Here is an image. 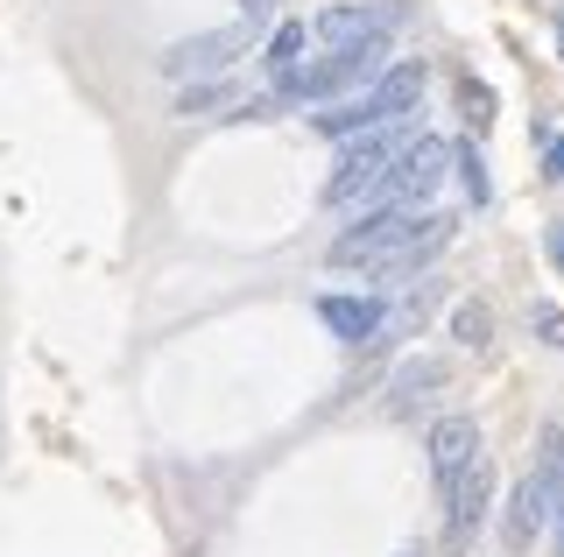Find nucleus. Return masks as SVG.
I'll return each mask as SVG.
<instances>
[{"instance_id": "obj_10", "label": "nucleus", "mask_w": 564, "mask_h": 557, "mask_svg": "<svg viewBox=\"0 0 564 557\" xmlns=\"http://www.w3.org/2000/svg\"><path fill=\"white\" fill-rule=\"evenodd\" d=\"M445 248H452V219H445V212H423V219H416V233L402 240V248L388 254L375 275H381V283H402V275H416L423 261H437Z\"/></svg>"}, {"instance_id": "obj_7", "label": "nucleus", "mask_w": 564, "mask_h": 557, "mask_svg": "<svg viewBox=\"0 0 564 557\" xmlns=\"http://www.w3.org/2000/svg\"><path fill=\"white\" fill-rule=\"evenodd\" d=\"M402 29V0H360V8H352V0H339V8H325L317 14V36L325 43H367V36H395Z\"/></svg>"}, {"instance_id": "obj_18", "label": "nucleus", "mask_w": 564, "mask_h": 557, "mask_svg": "<svg viewBox=\"0 0 564 557\" xmlns=\"http://www.w3.org/2000/svg\"><path fill=\"white\" fill-rule=\"evenodd\" d=\"M458 99H466V120H473V128H487V120H494V92H487V85H458Z\"/></svg>"}, {"instance_id": "obj_16", "label": "nucleus", "mask_w": 564, "mask_h": 557, "mask_svg": "<svg viewBox=\"0 0 564 557\" xmlns=\"http://www.w3.org/2000/svg\"><path fill=\"white\" fill-rule=\"evenodd\" d=\"M458 190H466L473 205H487V163H480V149H458Z\"/></svg>"}, {"instance_id": "obj_22", "label": "nucleus", "mask_w": 564, "mask_h": 557, "mask_svg": "<svg viewBox=\"0 0 564 557\" xmlns=\"http://www.w3.org/2000/svg\"><path fill=\"white\" fill-rule=\"evenodd\" d=\"M240 8H247V14H261V8H269V0H240Z\"/></svg>"}, {"instance_id": "obj_3", "label": "nucleus", "mask_w": 564, "mask_h": 557, "mask_svg": "<svg viewBox=\"0 0 564 557\" xmlns=\"http://www.w3.org/2000/svg\"><path fill=\"white\" fill-rule=\"evenodd\" d=\"M416 134H402V128H375V134H360V142H346V155L332 163V184H325V198L332 205H352V198H375L381 177L395 170V155L410 149Z\"/></svg>"}, {"instance_id": "obj_17", "label": "nucleus", "mask_w": 564, "mask_h": 557, "mask_svg": "<svg viewBox=\"0 0 564 557\" xmlns=\"http://www.w3.org/2000/svg\"><path fill=\"white\" fill-rule=\"evenodd\" d=\"M219 99H226V85H212V78H198V85H184V92H176V113H212V107H219Z\"/></svg>"}, {"instance_id": "obj_20", "label": "nucleus", "mask_w": 564, "mask_h": 557, "mask_svg": "<svg viewBox=\"0 0 564 557\" xmlns=\"http://www.w3.org/2000/svg\"><path fill=\"white\" fill-rule=\"evenodd\" d=\"M543 177L564 184V134H551V142H543Z\"/></svg>"}, {"instance_id": "obj_11", "label": "nucleus", "mask_w": 564, "mask_h": 557, "mask_svg": "<svg viewBox=\"0 0 564 557\" xmlns=\"http://www.w3.org/2000/svg\"><path fill=\"white\" fill-rule=\"evenodd\" d=\"M551 522H557V501H551V487H543V473L516 480V494H508V544H536Z\"/></svg>"}, {"instance_id": "obj_5", "label": "nucleus", "mask_w": 564, "mask_h": 557, "mask_svg": "<svg viewBox=\"0 0 564 557\" xmlns=\"http://www.w3.org/2000/svg\"><path fill=\"white\" fill-rule=\"evenodd\" d=\"M410 233H416V212H410V205H381V212L352 219L346 233L332 240V269H381V261L395 254Z\"/></svg>"}, {"instance_id": "obj_6", "label": "nucleus", "mask_w": 564, "mask_h": 557, "mask_svg": "<svg viewBox=\"0 0 564 557\" xmlns=\"http://www.w3.org/2000/svg\"><path fill=\"white\" fill-rule=\"evenodd\" d=\"M452 163H458V149H445L437 134H416V142L395 155V170L381 177L375 198H381V205H410V212H416V205L431 198L437 184H445V170H452Z\"/></svg>"}, {"instance_id": "obj_4", "label": "nucleus", "mask_w": 564, "mask_h": 557, "mask_svg": "<svg viewBox=\"0 0 564 557\" xmlns=\"http://www.w3.org/2000/svg\"><path fill=\"white\" fill-rule=\"evenodd\" d=\"M247 50H254V22L198 29V36H184V43H170V50H163V72H170V78H184V85H198V78L234 72V57H247Z\"/></svg>"}, {"instance_id": "obj_2", "label": "nucleus", "mask_w": 564, "mask_h": 557, "mask_svg": "<svg viewBox=\"0 0 564 557\" xmlns=\"http://www.w3.org/2000/svg\"><path fill=\"white\" fill-rule=\"evenodd\" d=\"M381 72H388V36H367V43L332 50L325 64H304V72L282 85V99H339V92H367Z\"/></svg>"}, {"instance_id": "obj_12", "label": "nucleus", "mask_w": 564, "mask_h": 557, "mask_svg": "<svg viewBox=\"0 0 564 557\" xmlns=\"http://www.w3.org/2000/svg\"><path fill=\"white\" fill-rule=\"evenodd\" d=\"M487 494H494V466H487V459H473L466 473L452 480V494H445V529H452V536H466L473 522L487 515Z\"/></svg>"}, {"instance_id": "obj_21", "label": "nucleus", "mask_w": 564, "mask_h": 557, "mask_svg": "<svg viewBox=\"0 0 564 557\" xmlns=\"http://www.w3.org/2000/svg\"><path fill=\"white\" fill-rule=\"evenodd\" d=\"M551 261L564 269V226H551Z\"/></svg>"}, {"instance_id": "obj_13", "label": "nucleus", "mask_w": 564, "mask_h": 557, "mask_svg": "<svg viewBox=\"0 0 564 557\" xmlns=\"http://www.w3.org/2000/svg\"><path fill=\"white\" fill-rule=\"evenodd\" d=\"M431 389H445V360H402L395 381H388V409L395 416H410Z\"/></svg>"}, {"instance_id": "obj_15", "label": "nucleus", "mask_w": 564, "mask_h": 557, "mask_svg": "<svg viewBox=\"0 0 564 557\" xmlns=\"http://www.w3.org/2000/svg\"><path fill=\"white\" fill-rule=\"evenodd\" d=\"M452 332H458V346H487L494 339V310L487 304H458L452 310Z\"/></svg>"}, {"instance_id": "obj_14", "label": "nucleus", "mask_w": 564, "mask_h": 557, "mask_svg": "<svg viewBox=\"0 0 564 557\" xmlns=\"http://www.w3.org/2000/svg\"><path fill=\"white\" fill-rule=\"evenodd\" d=\"M304 43H311L304 22H282L275 36H269V50H261V72H269L275 85H290L296 72H304Z\"/></svg>"}, {"instance_id": "obj_1", "label": "nucleus", "mask_w": 564, "mask_h": 557, "mask_svg": "<svg viewBox=\"0 0 564 557\" xmlns=\"http://www.w3.org/2000/svg\"><path fill=\"white\" fill-rule=\"evenodd\" d=\"M416 99H423V64H416V57H402V64H388V72L367 85V92L339 99L332 113H317V134H332V142H352V134L395 128L402 113H416Z\"/></svg>"}, {"instance_id": "obj_9", "label": "nucleus", "mask_w": 564, "mask_h": 557, "mask_svg": "<svg viewBox=\"0 0 564 557\" xmlns=\"http://www.w3.org/2000/svg\"><path fill=\"white\" fill-rule=\"evenodd\" d=\"M317 318H325L332 339H346V346H375L388 332V304L381 297H317Z\"/></svg>"}, {"instance_id": "obj_19", "label": "nucleus", "mask_w": 564, "mask_h": 557, "mask_svg": "<svg viewBox=\"0 0 564 557\" xmlns=\"http://www.w3.org/2000/svg\"><path fill=\"white\" fill-rule=\"evenodd\" d=\"M536 332H543V346H564V310L557 304H536Z\"/></svg>"}, {"instance_id": "obj_8", "label": "nucleus", "mask_w": 564, "mask_h": 557, "mask_svg": "<svg viewBox=\"0 0 564 557\" xmlns=\"http://www.w3.org/2000/svg\"><path fill=\"white\" fill-rule=\"evenodd\" d=\"M431 480H437V494H452V480L466 473L473 459H480V424L473 416H437L431 424Z\"/></svg>"}, {"instance_id": "obj_23", "label": "nucleus", "mask_w": 564, "mask_h": 557, "mask_svg": "<svg viewBox=\"0 0 564 557\" xmlns=\"http://www.w3.org/2000/svg\"><path fill=\"white\" fill-rule=\"evenodd\" d=\"M557 57H564V14H557Z\"/></svg>"}]
</instances>
